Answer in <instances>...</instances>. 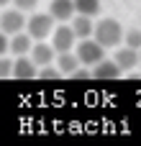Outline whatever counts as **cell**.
Instances as JSON below:
<instances>
[{"mask_svg":"<svg viewBox=\"0 0 141 146\" xmlns=\"http://www.w3.org/2000/svg\"><path fill=\"white\" fill-rule=\"evenodd\" d=\"M49 13L57 18V21H72L74 18V13H77V5H74V0H51L49 3Z\"/></svg>","mask_w":141,"mask_h":146,"instance_id":"obj_6","label":"cell"},{"mask_svg":"<svg viewBox=\"0 0 141 146\" xmlns=\"http://www.w3.org/2000/svg\"><path fill=\"white\" fill-rule=\"evenodd\" d=\"M36 67H39V64H36L31 56H26V54H23V56H18V59H15L13 77H15V80H33V77H36Z\"/></svg>","mask_w":141,"mask_h":146,"instance_id":"obj_9","label":"cell"},{"mask_svg":"<svg viewBox=\"0 0 141 146\" xmlns=\"http://www.w3.org/2000/svg\"><path fill=\"white\" fill-rule=\"evenodd\" d=\"M77 56H80V62L85 64V67H95L98 62H103L105 59V46L92 36V38H80V44H77Z\"/></svg>","mask_w":141,"mask_h":146,"instance_id":"obj_2","label":"cell"},{"mask_svg":"<svg viewBox=\"0 0 141 146\" xmlns=\"http://www.w3.org/2000/svg\"><path fill=\"white\" fill-rule=\"evenodd\" d=\"M105 49H110V46H118L121 41H123V36H126V31H123V26L118 23V21H113V18H103V21H98L95 23V33H92Z\"/></svg>","mask_w":141,"mask_h":146,"instance_id":"obj_1","label":"cell"},{"mask_svg":"<svg viewBox=\"0 0 141 146\" xmlns=\"http://www.w3.org/2000/svg\"><path fill=\"white\" fill-rule=\"evenodd\" d=\"M13 3H15V8H21V10H33L39 0H13Z\"/></svg>","mask_w":141,"mask_h":146,"instance_id":"obj_18","label":"cell"},{"mask_svg":"<svg viewBox=\"0 0 141 146\" xmlns=\"http://www.w3.org/2000/svg\"><path fill=\"white\" fill-rule=\"evenodd\" d=\"M77 13L82 15H98L100 13V0H74Z\"/></svg>","mask_w":141,"mask_h":146,"instance_id":"obj_14","label":"cell"},{"mask_svg":"<svg viewBox=\"0 0 141 146\" xmlns=\"http://www.w3.org/2000/svg\"><path fill=\"white\" fill-rule=\"evenodd\" d=\"M72 28H74V33L80 36V38H90L92 33H95V23H92V15H74L72 18Z\"/></svg>","mask_w":141,"mask_h":146,"instance_id":"obj_12","label":"cell"},{"mask_svg":"<svg viewBox=\"0 0 141 146\" xmlns=\"http://www.w3.org/2000/svg\"><path fill=\"white\" fill-rule=\"evenodd\" d=\"M123 41H126L128 46H134V49H141V31H139V28H131V31H126Z\"/></svg>","mask_w":141,"mask_h":146,"instance_id":"obj_15","label":"cell"},{"mask_svg":"<svg viewBox=\"0 0 141 146\" xmlns=\"http://www.w3.org/2000/svg\"><path fill=\"white\" fill-rule=\"evenodd\" d=\"M116 62H118V67L123 69V72H128V69H134L136 64H139V59H141V54H139V49H134V46H123V49H118L116 51V56H113Z\"/></svg>","mask_w":141,"mask_h":146,"instance_id":"obj_8","label":"cell"},{"mask_svg":"<svg viewBox=\"0 0 141 146\" xmlns=\"http://www.w3.org/2000/svg\"><path fill=\"white\" fill-rule=\"evenodd\" d=\"M54 15L51 13H36V15H31L28 18V26H26V31L36 38V41H44L46 36H51L54 33Z\"/></svg>","mask_w":141,"mask_h":146,"instance_id":"obj_3","label":"cell"},{"mask_svg":"<svg viewBox=\"0 0 141 146\" xmlns=\"http://www.w3.org/2000/svg\"><path fill=\"white\" fill-rule=\"evenodd\" d=\"M26 10L21 8H5L3 10V33H21L26 26H28V18L23 15Z\"/></svg>","mask_w":141,"mask_h":146,"instance_id":"obj_4","label":"cell"},{"mask_svg":"<svg viewBox=\"0 0 141 146\" xmlns=\"http://www.w3.org/2000/svg\"><path fill=\"white\" fill-rule=\"evenodd\" d=\"M13 67H15V62H10V56L8 54H3V67H0V74L8 80V77H13Z\"/></svg>","mask_w":141,"mask_h":146,"instance_id":"obj_16","label":"cell"},{"mask_svg":"<svg viewBox=\"0 0 141 146\" xmlns=\"http://www.w3.org/2000/svg\"><path fill=\"white\" fill-rule=\"evenodd\" d=\"M123 69L118 67V62L116 59H103V62H98L95 67H92V77H100V80H113V77H118Z\"/></svg>","mask_w":141,"mask_h":146,"instance_id":"obj_11","label":"cell"},{"mask_svg":"<svg viewBox=\"0 0 141 146\" xmlns=\"http://www.w3.org/2000/svg\"><path fill=\"white\" fill-rule=\"evenodd\" d=\"M77 38L80 36L74 33L72 26H57V31L51 33V44H54L57 51H72V46H74Z\"/></svg>","mask_w":141,"mask_h":146,"instance_id":"obj_5","label":"cell"},{"mask_svg":"<svg viewBox=\"0 0 141 146\" xmlns=\"http://www.w3.org/2000/svg\"><path fill=\"white\" fill-rule=\"evenodd\" d=\"M54 54H59V51L54 49V44H44V41H36L33 49H31V59H33L39 67L51 64V62H54Z\"/></svg>","mask_w":141,"mask_h":146,"instance_id":"obj_7","label":"cell"},{"mask_svg":"<svg viewBox=\"0 0 141 146\" xmlns=\"http://www.w3.org/2000/svg\"><path fill=\"white\" fill-rule=\"evenodd\" d=\"M33 49V36L26 31H21V33H13V41H10V54L13 56H23V54H28Z\"/></svg>","mask_w":141,"mask_h":146,"instance_id":"obj_10","label":"cell"},{"mask_svg":"<svg viewBox=\"0 0 141 146\" xmlns=\"http://www.w3.org/2000/svg\"><path fill=\"white\" fill-rule=\"evenodd\" d=\"M80 56L72 54V51H59L57 56V67L62 69V74H77V67H80Z\"/></svg>","mask_w":141,"mask_h":146,"instance_id":"obj_13","label":"cell"},{"mask_svg":"<svg viewBox=\"0 0 141 146\" xmlns=\"http://www.w3.org/2000/svg\"><path fill=\"white\" fill-rule=\"evenodd\" d=\"M59 72H62V69H59V67H57V69H54V67H51V64H46V67H41V72H39V77H41V80H54V77H57V74H59Z\"/></svg>","mask_w":141,"mask_h":146,"instance_id":"obj_17","label":"cell"},{"mask_svg":"<svg viewBox=\"0 0 141 146\" xmlns=\"http://www.w3.org/2000/svg\"><path fill=\"white\" fill-rule=\"evenodd\" d=\"M3 3H5V5H8V3H13V0H3Z\"/></svg>","mask_w":141,"mask_h":146,"instance_id":"obj_19","label":"cell"}]
</instances>
